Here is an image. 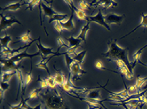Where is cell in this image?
Returning a JSON list of instances; mask_svg holds the SVG:
<instances>
[{
	"mask_svg": "<svg viewBox=\"0 0 147 109\" xmlns=\"http://www.w3.org/2000/svg\"><path fill=\"white\" fill-rule=\"evenodd\" d=\"M108 50L105 53H102L104 57H107L110 61H124L129 71L134 74V65L128 58V48H121L117 43L116 40H110L108 42Z\"/></svg>",
	"mask_w": 147,
	"mask_h": 109,
	"instance_id": "1",
	"label": "cell"
},
{
	"mask_svg": "<svg viewBox=\"0 0 147 109\" xmlns=\"http://www.w3.org/2000/svg\"><path fill=\"white\" fill-rule=\"evenodd\" d=\"M40 96L41 97L40 103L44 107L43 109H69L57 90L53 91L48 88L45 92L40 93Z\"/></svg>",
	"mask_w": 147,
	"mask_h": 109,
	"instance_id": "2",
	"label": "cell"
},
{
	"mask_svg": "<svg viewBox=\"0 0 147 109\" xmlns=\"http://www.w3.org/2000/svg\"><path fill=\"white\" fill-rule=\"evenodd\" d=\"M0 17H1V24H0L1 31L7 30L8 28H11L12 25L15 24H18L20 25H22L21 23L15 17H7L2 13L0 15Z\"/></svg>",
	"mask_w": 147,
	"mask_h": 109,
	"instance_id": "3",
	"label": "cell"
},
{
	"mask_svg": "<svg viewBox=\"0 0 147 109\" xmlns=\"http://www.w3.org/2000/svg\"><path fill=\"white\" fill-rule=\"evenodd\" d=\"M99 9L98 10V13L96 14L95 15H94V16H88L87 17V22H95V23H97V24H99L100 25L104 26L108 31H110L111 28H110V26L106 23L105 20H104L103 12H102V9Z\"/></svg>",
	"mask_w": 147,
	"mask_h": 109,
	"instance_id": "4",
	"label": "cell"
},
{
	"mask_svg": "<svg viewBox=\"0 0 147 109\" xmlns=\"http://www.w3.org/2000/svg\"><path fill=\"white\" fill-rule=\"evenodd\" d=\"M36 46L39 49V52L41 53V59H47L48 56L49 55H53L54 57L56 56H58L60 55V52H59V49L60 48H58V50L57 52H53V49L52 48H47V47H44L42 45V44L40 42V37L39 40H38V43L36 44Z\"/></svg>",
	"mask_w": 147,
	"mask_h": 109,
	"instance_id": "5",
	"label": "cell"
},
{
	"mask_svg": "<svg viewBox=\"0 0 147 109\" xmlns=\"http://www.w3.org/2000/svg\"><path fill=\"white\" fill-rule=\"evenodd\" d=\"M125 15H116L114 13H109L108 15H106L104 16V20L106 23L109 24H118L120 25L123 20L125 19Z\"/></svg>",
	"mask_w": 147,
	"mask_h": 109,
	"instance_id": "6",
	"label": "cell"
},
{
	"mask_svg": "<svg viewBox=\"0 0 147 109\" xmlns=\"http://www.w3.org/2000/svg\"><path fill=\"white\" fill-rule=\"evenodd\" d=\"M69 73L73 75V81H77L78 79H80L79 76L81 74H87V71L82 70L81 68V65H79L77 62H74L70 67Z\"/></svg>",
	"mask_w": 147,
	"mask_h": 109,
	"instance_id": "7",
	"label": "cell"
},
{
	"mask_svg": "<svg viewBox=\"0 0 147 109\" xmlns=\"http://www.w3.org/2000/svg\"><path fill=\"white\" fill-rule=\"evenodd\" d=\"M40 5H41V9H42V11H43V13L44 15H45V17L49 18V21H50L55 15L59 14V12H57V11H54V10L53 9L51 3H46V4H45L43 1H41Z\"/></svg>",
	"mask_w": 147,
	"mask_h": 109,
	"instance_id": "8",
	"label": "cell"
},
{
	"mask_svg": "<svg viewBox=\"0 0 147 109\" xmlns=\"http://www.w3.org/2000/svg\"><path fill=\"white\" fill-rule=\"evenodd\" d=\"M65 3H66L67 4L69 5V7L72 10V11L75 13V15H77V17L79 20H86L87 22V17L88 16H87V15L84 13V11H82L81 9H78L77 7H75L72 1H65Z\"/></svg>",
	"mask_w": 147,
	"mask_h": 109,
	"instance_id": "9",
	"label": "cell"
},
{
	"mask_svg": "<svg viewBox=\"0 0 147 109\" xmlns=\"http://www.w3.org/2000/svg\"><path fill=\"white\" fill-rule=\"evenodd\" d=\"M16 75H17L18 78V91H17V96H16V100H18V97L20 95V92L22 89V98L23 96H24L25 94V90H24V81L23 80V74H22V70L21 68L20 69H18L16 70Z\"/></svg>",
	"mask_w": 147,
	"mask_h": 109,
	"instance_id": "10",
	"label": "cell"
},
{
	"mask_svg": "<svg viewBox=\"0 0 147 109\" xmlns=\"http://www.w3.org/2000/svg\"><path fill=\"white\" fill-rule=\"evenodd\" d=\"M91 6H102L104 8H108V7H115L117 6V3H116L115 1H97V2H93L91 3Z\"/></svg>",
	"mask_w": 147,
	"mask_h": 109,
	"instance_id": "11",
	"label": "cell"
},
{
	"mask_svg": "<svg viewBox=\"0 0 147 109\" xmlns=\"http://www.w3.org/2000/svg\"><path fill=\"white\" fill-rule=\"evenodd\" d=\"M61 24L62 25V28L64 30L71 31L73 30L74 28V12L72 11V13L70 15L69 18L65 20V21H61Z\"/></svg>",
	"mask_w": 147,
	"mask_h": 109,
	"instance_id": "12",
	"label": "cell"
},
{
	"mask_svg": "<svg viewBox=\"0 0 147 109\" xmlns=\"http://www.w3.org/2000/svg\"><path fill=\"white\" fill-rule=\"evenodd\" d=\"M28 4V2H17L15 3H11V4L8 5L5 7H2V11H17L18 9H20V7L23 6V5Z\"/></svg>",
	"mask_w": 147,
	"mask_h": 109,
	"instance_id": "13",
	"label": "cell"
},
{
	"mask_svg": "<svg viewBox=\"0 0 147 109\" xmlns=\"http://www.w3.org/2000/svg\"><path fill=\"white\" fill-rule=\"evenodd\" d=\"M55 70L57 71V74L54 76V79H55V82H56L57 85L60 86L61 87H63V85L65 84V77L64 76V74H62V72L61 70H57L55 68Z\"/></svg>",
	"mask_w": 147,
	"mask_h": 109,
	"instance_id": "14",
	"label": "cell"
},
{
	"mask_svg": "<svg viewBox=\"0 0 147 109\" xmlns=\"http://www.w3.org/2000/svg\"><path fill=\"white\" fill-rule=\"evenodd\" d=\"M65 40H68V42H69V48H78L81 45V43L82 42V40L81 39H79L78 37H74V36L66 37Z\"/></svg>",
	"mask_w": 147,
	"mask_h": 109,
	"instance_id": "15",
	"label": "cell"
},
{
	"mask_svg": "<svg viewBox=\"0 0 147 109\" xmlns=\"http://www.w3.org/2000/svg\"><path fill=\"white\" fill-rule=\"evenodd\" d=\"M86 53H87V50H83V51L78 52V53H77V52L74 53L71 57H73L74 62H77L79 65H82L83 63V58L85 57Z\"/></svg>",
	"mask_w": 147,
	"mask_h": 109,
	"instance_id": "16",
	"label": "cell"
},
{
	"mask_svg": "<svg viewBox=\"0 0 147 109\" xmlns=\"http://www.w3.org/2000/svg\"><path fill=\"white\" fill-rule=\"evenodd\" d=\"M90 23L91 22H87V24H85L82 27V30L80 32V34L78 36V38L82 40L83 42H86V36H87V32L90 30Z\"/></svg>",
	"mask_w": 147,
	"mask_h": 109,
	"instance_id": "17",
	"label": "cell"
},
{
	"mask_svg": "<svg viewBox=\"0 0 147 109\" xmlns=\"http://www.w3.org/2000/svg\"><path fill=\"white\" fill-rule=\"evenodd\" d=\"M54 56H52V57H50L49 58H48V59H41V61H40L39 63H37L36 64V67H38V68H41V69H44L45 70H46L48 73V76H51V74H50V72H49V68H48V65L47 63L49 62V61Z\"/></svg>",
	"mask_w": 147,
	"mask_h": 109,
	"instance_id": "18",
	"label": "cell"
},
{
	"mask_svg": "<svg viewBox=\"0 0 147 109\" xmlns=\"http://www.w3.org/2000/svg\"><path fill=\"white\" fill-rule=\"evenodd\" d=\"M15 74H16V70H7L3 71L2 74V82L3 83H7L8 80Z\"/></svg>",
	"mask_w": 147,
	"mask_h": 109,
	"instance_id": "19",
	"label": "cell"
},
{
	"mask_svg": "<svg viewBox=\"0 0 147 109\" xmlns=\"http://www.w3.org/2000/svg\"><path fill=\"white\" fill-rule=\"evenodd\" d=\"M86 98L92 99V100H101V96H100V90H92L87 92Z\"/></svg>",
	"mask_w": 147,
	"mask_h": 109,
	"instance_id": "20",
	"label": "cell"
},
{
	"mask_svg": "<svg viewBox=\"0 0 147 109\" xmlns=\"http://www.w3.org/2000/svg\"><path fill=\"white\" fill-rule=\"evenodd\" d=\"M141 27H142V28H146V27H147V15H145V14H143V13L142 14V21H141V23H140V24H139L138 26L136 27V28H134V30L131 31L129 33H128V34L125 36H126L130 35V33L134 32V31L137 30L138 28H141ZM125 36H123V37H121V38H124Z\"/></svg>",
	"mask_w": 147,
	"mask_h": 109,
	"instance_id": "21",
	"label": "cell"
},
{
	"mask_svg": "<svg viewBox=\"0 0 147 109\" xmlns=\"http://www.w3.org/2000/svg\"><path fill=\"white\" fill-rule=\"evenodd\" d=\"M41 90H42V88L40 87V88H36V89H35L34 91L31 92L28 97L25 99V101L27 102V101L31 99H38L40 96V92H41Z\"/></svg>",
	"mask_w": 147,
	"mask_h": 109,
	"instance_id": "22",
	"label": "cell"
},
{
	"mask_svg": "<svg viewBox=\"0 0 147 109\" xmlns=\"http://www.w3.org/2000/svg\"><path fill=\"white\" fill-rule=\"evenodd\" d=\"M68 17H69V15L67 14L59 13L57 15H55L52 20L50 21H49V23L50 24V23H52V21H65V20H66Z\"/></svg>",
	"mask_w": 147,
	"mask_h": 109,
	"instance_id": "23",
	"label": "cell"
},
{
	"mask_svg": "<svg viewBox=\"0 0 147 109\" xmlns=\"http://www.w3.org/2000/svg\"><path fill=\"white\" fill-rule=\"evenodd\" d=\"M11 41V36L8 35H5L4 37L1 38V46L2 48H9L8 44Z\"/></svg>",
	"mask_w": 147,
	"mask_h": 109,
	"instance_id": "24",
	"label": "cell"
},
{
	"mask_svg": "<svg viewBox=\"0 0 147 109\" xmlns=\"http://www.w3.org/2000/svg\"><path fill=\"white\" fill-rule=\"evenodd\" d=\"M46 81H47L48 85L49 87L53 90V91H56V82H55V79H54V76H48V78H46Z\"/></svg>",
	"mask_w": 147,
	"mask_h": 109,
	"instance_id": "25",
	"label": "cell"
},
{
	"mask_svg": "<svg viewBox=\"0 0 147 109\" xmlns=\"http://www.w3.org/2000/svg\"><path fill=\"white\" fill-rule=\"evenodd\" d=\"M17 39L20 40L22 42H24V43H28V41H30V42H32V41H34L35 39H32L30 36V30L28 31V32L27 33H25V34H24V35H22L21 36H19V37H17Z\"/></svg>",
	"mask_w": 147,
	"mask_h": 109,
	"instance_id": "26",
	"label": "cell"
},
{
	"mask_svg": "<svg viewBox=\"0 0 147 109\" xmlns=\"http://www.w3.org/2000/svg\"><path fill=\"white\" fill-rule=\"evenodd\" d=\"M31 69L29 70V72L26 74V77L24 79V90L26 87L31 83V81L32 80V61H31Z\"/></svg>",
	"mask_w": 147,
	"mask_h": 109,
	"instance_id": "27",
	"label": "cell"
},
{
	"mask_svg": "<svg viewBox=\"0 0 147 109\" xmlns=\"http://www.w3.org/2000/svg\"><path fill=\"white\" fill-rule=\"evenodd\" d=\"M61 54H65V63H66V65H67V67H68L69 70H70V67H71L72 64H73L74 62L73 57H71V56H70V55H69V53H68L67 52H63V53H61Z\"/></svg>",
	"mask_w": 147,
	"mask_h": 109,
	"instance_id": "28",
	"label": "cell"
},
{
	"mask_svg": "<svg viewBox=\"0 0 147 109\" xmlns=\"http://www.w3.org/2000/svg\"><path fill=\"white\" fill-rule=\"evenodd\" d=\"M147 81V77H138L136 81V87H138V89H141L142 87L143 84Z\"/></svg>",
	"mask_w": 147,
	"mask_h": 109,
	"instance_id": "29",
	"label": "cell"
},
{
	"mask_svg": "<svg viewBox=\"0 0 147 109\" xmlns=\"http://www.w3.org/2000/svg\"><path fill=\"white\" fill-rule=\"evenodd\" d=\"M22 100H23V108H25V109H43L42 108V104H41V103L39 104L38 105H36L35 108H32L30 107L29 105L27 104V102L25 101V100H24L23 98H22Z\"/></svg>",
	"mask_w": 147,
	"mask_h": 109,
	"instance_id": "30",
	"label": "cell"
},
{
	"mask_svg": "<svg viewBox=\"0 0 147 109\" xmlns=\"http://www.w3.org/2000/svg\"><path fill=\"white\" fill-rule=\"evenodd\" d=\"M79 7L82 11H84V10L90 11L91 10V5L88 4L85 1H80L79 2Z\"/></svg>",
	"mask_w": 147,
	"mask_h": 109,
	"instance_id": "31",
	"label": "cell"
},
{
	"mask_svg": "<svg viewBox=\"0 0 147 109\" xmlns=\"http://www.w3.org/2000/svg\"><path fill=\"white\" fill-rule=\"evenodd\" d=\"M54 28L59 33H62V31L64 30L63 28H62V25L61 24V21H55L54 22Z\"/></svg>",
	"mask_w": 147,
	"mask_h": 109,
	"instance_id": "32",
	"label": "cell"
},
{
	"mask_svg": "<svg viewBox=\"0 0 147 109\" xmlns=\"http://www.w3.org/2000/svg\"><path fill=\"white\" fill-rule=\"evenodd\" d=\"M38 82H39L40 84V87H41L42 89H48L49 85H48L46 79H41V78L39 76V78H38Z\"/></svg>",
	"mask_w": 147,
	"mask_h": 109,
	"instance_id": "33",
	"label": "cell"
},
{
	"mask_svg": "<svg viewBox=\"0 0 147 109\" xmlns=\"http://www.w3.org/2000/svg\"><path fill=\"white\" fill-rule=\"evenodd\" d=\"M41 1H38V0H33V1H29L28 2V7H27V9H29L30 11H32V8H33V7L36 6V5L40 4V3Z\"/></svg>",
	"mask_w": 147,
	"mask_h": 109,
	"instance_id": "34",
	"label": "cell"
},
{
	"mask_svg": "<svg viewBox=\"0 0 147 109\" xmlns=\"http://www.w3.org/2000/svg\"><path fill=\"white\" fill-rule=\"evenodd\" d=\"M57 43H58V45H59V48H61V47H65V48H67V49H69V45H67L64 42V40L61 39V37H58L57 39Z\"/></svg>",
	"mask_w": 147,
	"mask_h": 109,
	"instance_id": "35",
	"label": "cell"
},
{
	"mask_svg": "<svg viewBox=\"0 0 147 109\" xmlns=\"http://www.w3.org/2000/svg\"><path fill=\"white\" fill-rule=\"evenodd\" d=\"M95 67L98 69V70H108V69H106V68H104V64H103V62L100 61H97L95 62Z\"/></svg>",
	"mask_w": 147,
	"mask_h": 109,
	"instance_id": "36",
	"label": "cell"
},
{
	"mask_svg": "<svg viewBox=\"0 0 147 109\" xmlns=\"http://www.w3.org/2000/svg\"><path fill=\"white\" fill-rule=\"evenodd\" d=\"M8 105L10 106L11 109H22L23 108V100L20 101V103L19 104L15 105V106H13V105L11 104H9Z\"/></svg>",
	"mask_w": 147,
	"mask_h": 109,
	"instance_id": "37",
	"label": "cell"
},
{
	"mask_svg": "<svg viewBox=\"0 0 147 109\" xmlns=\"http://www.w3.org/2000/svg\"><path fill=\"white\" fill-rule=\"evenodd\" d=\"M9 89V84L8 83H3V82H1V90L3 91V92H6V91H7Z\"/></svg>",
	"mask_w": 147,
	"mask_h": 109,
	"instance_id": "38",
	"label": "cell"
},
{
	"mask_svg": "<svg viewBox=\"0 0 147 109\" xmlns=\"http://www.w3.org/2000/svg\"><path fill=\"white\" fill-rule=\"evenodd\" d=\"M116 62H117V67H118V69H120V68H121V67H123V66L126 65L124 63V61H121V60L116 61ZM126 66H127V65H126Z\"/></svg>",
	"mask_w": 147,
	"mask_h": 109,
	"instance_id": "39",
	"label": "cell"
},
{
	"mask_svg": "<svg viewBox=\"0 0 147 109\" xmlns=\"http://www.w3.org/2000/svg\"><path fill=\"white\" fill-rule=\"evenodd\" d=\"M146 92H147V83H146V84H145V85L141 88V92H145V93H146Z\"/></svg>",
	"mask_w": 147,
	"mask_h": 109,
	"instance_id": "40",
	"label": "cell"
},
{
	"mask_svg": "<svg viewBox=\"0 0 147 109\" xmlns=\"http://www.w3.org/2000/svg\"><path fill=\"white\" fill-rule=\"evenodd\" d=\"M119 105H121V106H122V107H124V108L125 109H131L130 108L128 107V105L126 104L125 103H121V104H120Z\"/></svg>",
	"mask_w": 147,
	"mask_h": 109,
	"instance_id": "41",
	"label": "cell"
},
{
	"mask_svg": "<svg viewBox=\"0 0 147 109\" xmlns=\"http://www.w3.org/2000/svg\"><path fill=\"white\" fill-rule=\"evenodd\" d=\"M147 48V44H146L145 46H143V47L142 48H140V49H139V51H140V52H142L143 49H145V48Z\"/></svg>",
	"mask_w": 147,
	"mask_h": 109,
	"instance_id": "42",
	"label": "cell"
},
{
	"mask_svg": "<svg viewBox=\"0 0 147 109\" xmlns=\"http://www.w3.org/2000/svg\"><path fill=\"white\" fill-rule=\"evenodd\" d=\"M139 62H140L141 64H142L143 65H145V66H146V67H147V65H146V64H143V63H142V61H139Z\"/></svg>",
	"mask_w": 147,
	"mask_h": 109,
	"instance_id": "43",
	"label": "cell"
},
{
	"mask_svg": "<svg viewBox=\"0 0 147 109\" xmlns=\"http://www.w3.org/2000/svg\"><path fill=\"white\" fill-rule=\"evenodd\" d=\"M98 109H101V108H98Z\"/></svg>",
	"mask_w": 147,
	"mask_h": 109,
	"instance_id": "44",
	"label": "cell"
}]
</instances>
